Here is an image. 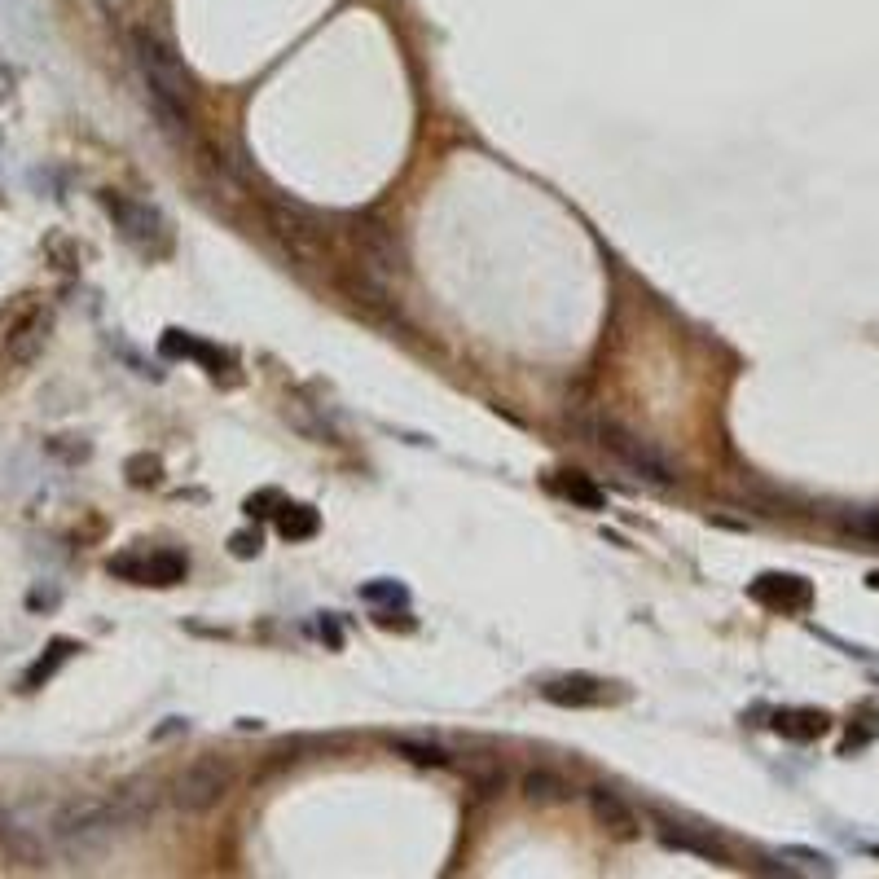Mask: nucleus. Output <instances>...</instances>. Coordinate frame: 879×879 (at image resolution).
I'll return each mask as SVG.
<instances>
[{"instance_id":"2","label":"nucleus","mask_w":879,"mask_h":879,"mask_svg":"<svg viewBox=\"0 0 879 879\" xmlns=\"http://www.w3.org/2000/svg\"><path fill=\"white\" fill-rule=\"evenodd\" d=\"M137 62H141V75H146V84H150V97H159V102H168L176 110H189L194 88H189L185 66L172 58L168 44L154 40V36H137Z\"/></svg>"},{"instance_id":"1","label":"nucleus","mask_w":879,"mask_h":879,"mask_svg":"<svg viewBox=\"0 0 879 879\" xmlns=\"http://www.w3.org/2000/svg\"><path fill=\"white\" fill-rule=\"evenodd\" d=\"M581 422V431L594 444H603V449L611 453L616 462H625L638 480H647V484H673L677 480V466L664 458L660 449H655L651 440H642L638 431H629V427H620L616 418H576Z\"/></svg>"},{"instance_id":"4","label":"nucleus","mask_w":879,"mask_h":879,"mask_svg":"<svg viewBox=\"0 0 879 879\" xmlns=\"http://www.w3.org/2000/svg\"><path fill=\"white\" fill-rule=\"evenodd\" d=\"M356 247H361V264H365V273L378 277V282H396L400 269H405L396 238H392V233H387L383 225H365V229H356Z\"/></svg>"},{"instance_id":"16","label":"nucleus","mask_w":879,"mask_h":879,"mask_svg":"<svg viewBox=\"0 0 879 879\" xmlns=\"http://www.w3.org/2000/svg\"><path fill=\"white\" fill-rule=\"evenodd\" d=\"M559 493L572 497V502H581L585 510H603V493H598L594 480H589V475H581V471H563V475H559Z\"/></svg>"},{"instance_id":"18","label":"nucleus","mask_w":879,"mask_h":879,"mask_svg":"<svg viewBox=\"0 0 879 879\" xmlns=\"http://www.w3.org/2000/svg\"><path fill=\"white\" fill-rule=\"evenodd\" d=\"M71 651H75V642H53V647H49V655H44V660L36 664V669L27 673V686H40L44 677H53V669H58V664H62V660H66V655H71Z\"/></svg>"},{"instance_id":"17","label":"nucleus","mask_w":879,"mask_h":879,"mask_svg":"<svg viewBox=\"0 0 879 879\" xmlns=\"http://www.w3.org/2000/svg\"><path fill=\"white\" fill-rule=\"evenodd\" d=\"M286 422H291L299 436H308V440H317V444H326V440H330V427L313 414V409L304 405V400H286Z\"/></svg>"},{"instance_id":"13","label":"nucleus","mask_w":879,"mask_h":879,"mask_svg":"<svg viewBox=\"0 0 879 879\" xmlns=\"http://www.w3.org/2000/svg\"><path fill=\"white\" fill-rule=\"evenodd\" d=\"M317 510L313 506H282L277 510V532H282L286 541H308L317 532Z\"/></svg>"},{"instance_id":"6","label":"nucleus","mask_w":879,"mask_h":879,"mask_svg":"<svg viewBox=\"0 0 879 879\" xmlns=\"http://www.w3.org/2000/svg\"><path fill=\"white\" fill-rule=\"evenodd\" d=\"M110 572L137 576V581H146V585H176V581H185L189 559L176 550H159V554H150V559H115Z\"/></svg>"},{"instance_id":"15","label":"nucleus","mask_w":879,"mask_h":879,"mask_svg":"<svg viewBox=\"0 0 879 879\" xmlns=\"http://www.w3.org/2000/svg\"><path fill=\"white\" fill-rule=\"evenodd\" d=\"M774 726L787 739H818V734H827V717L822 712H783Z\"/></svg>"},{"instance_id":"14","label":"nucleus","mask_w":879,"mask_h":879,"mask_svg":"<svg viewBox=\"0 0 879 879\" xmlns=\"http://www.w3.org/2000/svg\"><path fill=\"white\" fill-rule=\"evenodd\" d=\"M396 756H405L409 765H431V770H444L449 765V752L440 748V743H422V739H396L392 743Z\"/></svg>"},{"instance_id":"20","label":"nucleus","mask_w":879,"mask_h":879,"mask_svg":"<svg viewBox=\"0 0 879 879\" xmlns=\"http://www.w3.org/2000/svg\"><path fill=\"white\" fill-rule=\"evenodd\" d=\"M783 858L800 862V871H814V875H831V871H836V866L822 858V853H809V849H783Z\"/></svg>"},{"instance_id":"11","label":"nucleus","mask_w":879,"mask_h":879,"mask_svg":"<svg viewBox=\"0 0 879 879\" xmlns=\"http://www.w3.org/2000/svg\"><path fill=\"white\" fill-rule=\"evenodd\" d=\"M660 840L669 844V849H682V853H695V858H708V862H726V849H721L712 836H699V831L691 827H673V822H664L660 827Z\"/></svg>"},{"instance_id":"21","label":"nucleus","mask_w":879,"mask_h":879,"mask_svg":"<svg viewBox=\"0 0 879 879\" xmlns=\"http://www.w3.org/2000/svg\"><path fill=\"white\" fill-rule=\"evenodd\" d=\"M128 471H132V484H154L159 480V462L154 458H132Z\"/></svg>"},{"instance_id":"8","label":"nucleus","mask_w":879,"mask_h":879,"mask_svg":"<svg viewBox=\"0 0 879 879\" xmlns=\"http://www.w3.org/2000/svg\"><path fill=\"white\" fill-rule=\"evenodd\" d=\"M589 814L603 822L607 831H616V836H638V814H633L629 800L620 792H611V787H589Z\"/></svg>"},{"instance_id":"24","label":"nucleus","mask_w":879,"mask_h":879,"mask_svg":"<svg viewBox=\"0 0 879 879\" xmlns=\"http://www.w3.org/2000/svg\"><path fill=\"white\" fill-rule=\"evenodd\" d=\"M9 93H14V75H9V66H0V106L9 102Z\"/></svg>"},{"instance_id":"7","label":"nucleus","mask_w":879,"mask_h":879,"mask_svg":"<svg viewBox=\"0 0 879 879\" xmlns=\"http://www.w3.org/2000/svg\"><path fill=\"white\" fill-rule=\"evenodd\" d=\"M541 699H550V704H559V708H598L607 699V686L594 682V677H585V673H572V677H554V682H545Z\"/></svg>"},{"instance_id":"19","label":"nucleus","mask_w":879,"mask_h":879,"mask_svg":"<svg viewBox=\"0 0 879 879\" xmlns=\"http://www.w3.org/2000/svg\"><path fill=\"white\" fill-rule=\"evenodd\" d=\"M844 528L853 532V537H866L879 545V506L875 510H853V515H844Z\"/></svg>"},{"instance_id":"22","label":"nucleus","mask_w":879,"mask_h":879,"mask_svg":"<svg viewBox=\"0 0 879 879\" xmlns=\"http://www.w3.org/2000/svg\"><path fill=\"white\" fill-rule=\"evenodd\" d=\"M233 554H238V559L260 554V532H238V537H233Z\"/></svg>"},{"instance_id":"5","label":"nucleus","mask_w":879,"mask_h":879,"mask_svg":"<svg viewBox=\"0 0 879 879\" xmlns=\"http://www.w3.org/2000/svg\"><path fill=\"white\" fill-rule=\"evenodd\" d=\"M49 326H53L49 313H36V317L22 321L14 335L5 339V352H0V370H9V374L27 370V365L44 352V343H49Z\"/></svg>"},{"instance_id":"12","label":"nucleus","mask_w":879,"mask_h":879,"mask_svg":"<svg viewBox=\"0 0 879 879\" xmlns=\"http://www.w3.org/2000/svg\"><path fill=\"white\" fill-rule=\"evenodd\" d=\"M572 787L563 783V774H554V770H532V774H524V796L532 800V805H554V800H563Z\"/></svg>"},{"instance_id":"25","label":"nucleus","mask_w":879,"mask_h":879,"mask_svg":"<svg viewBox=\"0 0 879 879\" xmlns=\"http://www.w3.org/2000/svg\"><path fill=\"white\" fill-rule=\"evenodd\" d=\"M97 5H102V9H106V14H119V9H124V5H128V0H97Z\"/></svg>"},{"instance_id":"9","label":"nucleus","mask_w":879,"mask_h":879,"mask_svg":"<svg viewBox=\"0 0 879 879\" xmlns=\"http://www.w3.org/2000/svg\"><path fill=\"white\" fill-rule=\"evenodd\" d=\"M106 207L115 211L119 229H124L132 242H141V247H159V242H163V220L154 216L150 207H141V203H124V198H106Z\"/></svg>"},{"instance_id":"3","label":"nucleus","mask_w":879,"mask_h":879,"mask_svg":"<svg viewBox=\"0 0 879 879\" xmlns=\"http://www.w3.org/2000/svg\"><path fill=\"white\" fill-rule=\"evenodd\" d=\"M233 787V765L220 761V756H207V761H194L189 770L176 778L172 787V800L189 814H203V809L220 805Z\"/></svg>"},{"instance_id":"10","label":"nucleus","mask_w":879,"mask_h":879,"mask_svg":"<svg viewBox=\"0 0 879 879\" xmlns=\"http://www.w3.org/2000/svg\"><path fill=\"white\" fill-rule=\"evenodd\" d=\"M752 598H761V603L770 607H805L809 603V585L800 581V576H761V581L752 585Z\"/></svg>"},{"instance_id":"23","label":"nucleus","mask_w":879,"mask_h":879,"mask_svg":"<svg viewBox=\"0 0 879 879\" xmlns=\"http://www.w3.org/2000/svg\"><path fill=\"white\" fill-rule=\"evenodd\" d=\"M365 598H405L400 585H365Z\"/></svg>"}]
</instances>
